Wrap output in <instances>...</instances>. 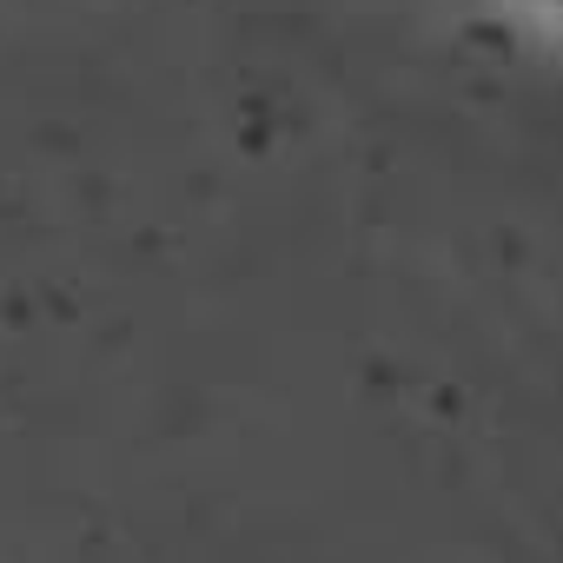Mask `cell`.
Segmentation results:
<instances>
[{"instance_id": "6da1fadb", "label": "cell", "mask_w": 563, "mask_h": 563, "mask_svg": "<svg viewBox=\"0 0 563 563\" xmlns=\"http://www.w3.org/2000/svg\"><path fill=\"white\" fill-rule=\"evenodd\" d=\"M517 8L537 21V27H550V34H563V0H517Z\"/></svg>"}]
</instances>
